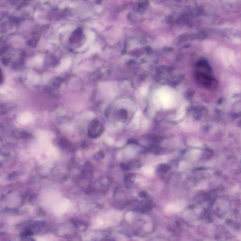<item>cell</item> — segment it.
Wrapping results in <instances>:
<instances>
[{"label":"cell","mask_w":241,"mask_h":241,"mask_svg":"<svg viewBox=\"0 0 241 241\" xmlns=\"http://www.w3.org/2000/svg\"><path fill=\"white\" fill-rule=\"evenodd\" d=\"M185 203L178 202L170 204L166 208V211L170 213H175L181 212L185 208Z\"/></svg>","instance_id":"cell-1"},{"label":"cell","mask_w":241,"mask_h":241,"mask_svg":"<svg viewBox=\"0 0 241 241\" xmlns=\"http://www.w3.org/2000/svg\"><path fill=\"white\" fill-rule=\"evenodd\" d=\"M132 217H133V215H132V213H131V212L128 213L126 215V220L127 221H129V222H130V221H131V220H132Z\"/></svg>","instance_id":"cell-2"},{"label":"cell","mask_w":241,"mask_h":241,"mask_svg":"<svg viewBox=\"0 0 241 241\" xmlns=\"http://www.w3.org/2000/svg\"><path fill=\"white\" fill-rule=\"evenodd\" d=\"M152 171V170L150 168H145V170H144L145 172L149 173H150V172H151Z\"/></svg>","instance_id":"cell-3"}]
</instances>
